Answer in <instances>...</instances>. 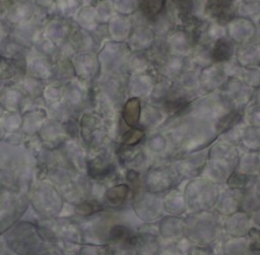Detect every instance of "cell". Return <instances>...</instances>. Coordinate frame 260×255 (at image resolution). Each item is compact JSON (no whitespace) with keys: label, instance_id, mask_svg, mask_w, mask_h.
Returning a JSON list of instances; mask_svg holds the SVG:
<instances>
[{"label":"cell","instance_id":"6","mask_svg":"<svg viewBox=\"0 0 260 255\" xmlns=\"http://www.w3.org/2000/svg\"><path fill=\"white\" fill-rule=\"evenodd\" d=\"M22 115L20 112H4L0 119V124L6 133L15 132L20 129Z\"/></svg>","mask_w":260,"mask_h":255},{"label":"cell","instance_id":"17","mask_svg":"<svg viewBox=\"0 0 260 255\" xmlns=\"http://www.w3.org/2000/svg\"><path fill=\"white\" fill-rule=\"evenodd\" d=\"M1 89H2V87H1V86H0V91H1Z\"/></svg>","mask_w":260,"mask_h":255},{"label":"cell","instance_id":"9","mask_svg":"<svg viewBox=\"0 0 260 255\" xmlns=\"http://www.w3.org/2000/svg\"><path fill=\"white\" fill-rule=\"evenodd\" d=\"M165 0H141L140 7L148 17L157 15L164 8Z\"/></svg>","mask_w":260,"mask_h":255},{"label":"cell","instance_id":"13","mask_svg":"<svg viewBox=\"0 0 260 255\" xmlns=\"http://www.w3.org/2000/svg\"><path fill=\"white\" fill-rule=\"evenodd\" d=\"M12 3L11 0H0V16H3L8 6Z\"/></svg>","mask_w":260,"mask_h":255},{"label":"cell","instance_id":"7","mask_svg":"<svg viewBox=\"0 0 260 255\" xmlns=\"http://www.w3.org/2000/svg\"><path fill=\"white\" fill-rule=\"evenodd\" d=\"M233 53V45L228 40H218L213 48L212 56L216 61L228 60Z\"/></svg>","mask_w":260,"mask_h":255},{"label":"cell","instance_id":"1","mask_svg":"<svg viewBox=\"0 0 260 255\" xmlns=\"http://www.w3.org/2000/svg\"><path fill=\"white\" fill-rule=\"evenodd\" d=\"M26 74V55L12 60L0 57V86L15 85Z\"/></svg>","mask_w":260,"mask_h":255},{"label":"cell","instance_id":"15","mask_svg":"<svg viewBox=\"0 0 260 255\" xmlns=\"http://www.w3.org/2000/svg\"><path fill=\"white\" fill-rule=\"evenodd\" d=\"M4 109H3V107H2V105H1V103H0V119H1V117L3 116V114H4Z\"/></svg>","mask_w":260,"mask_h":255},{"label":"cell","instance_id":"5","mask_svg":"<svg viewBox=\"0 0 260 255\" xmlns=\"http://www.w3.org/2000/svg\"><path fill=\"white\" fill-rule=\"evenodd\" d=\"M125 123L131 127L136 128L140 117V102L137 98H132L127 101L122 112Z\"/></svg>","mask_w":260,"mask_h":255},{"label":"cell","instance_id":"8","mask_svg":"<svg viewBox=\"0 0 260 255\" xmlns=\"http://www.w3.org/2000/svg\"><path fill=\"white\" fill-rule=\"evenodd\" d=\"M128 190H129V188L127 185H125V184L118 185V186H115L114 188L110 189L107 192L106 197L110 203L115 204V205L120 204L126 198V196L128 194Z\"/></svg>","mask_w":260,"mask_h":255},{"label":"cell","instance_id":"2","mask_svg":"<svg viewBox=\"0 0 260 255\" xmlns=\"http://www.w3.org/2000/svg\"><path fill=\"white\" fill-rule=\"evenodd\" d=\"M32 15L31 4L27 0L13 1L3 14V18L11 25L15 26L27 22Z\"/></svg>","mask_w":260,"mask_h":255},{"label":"cell","instance_id":"12","mask_svg":"<svg viewBox=\"0 0 260 255\" xmlns=\"http://www.w3.org/2000/svg\"><path fill=\"white\" fill-rule=\"evenodd\" d=\"M11 27L12 26L3 18V16H0V42L10 35Z\"/></svg>","mask_w":260,"mask_h":255},{"label":"cell","instance_id":"14","mask_svg":"<svg viewBox=\"0 0 260 255\" xmlns=\"http://www.w3.org/2000/svg\"><path fill=\"white\" fill-rule=\"evenodd\" d=\"M5 135H6V132H5V130L3 129L2 125L0 124V141L4 140V138H5Z\"/></svg>","mask_w":260,"mask_h":255},{"label":"cell","instance_id":"16","mask_svg":"<svg viewBox=\"0 0 260 255\" xmlns=\"http://www.w3.org/2000/svg\"><path fill=\"white\" fill-rule=\"evenodd\" d=\"M11 1H12V2H13V1H19V0H11Z\"/></svg>","mask_w":260,"mask_h":255},{"label":"cell","instance_id":"10","mask_svg":"<svg viewBox=\"0 0 260 255\" xmlns=\"http://www.w3.org/2000/svg\"><path fill=\"white\" fill-rule=\"evenodd\" d=\"M143 137H144V132L142 130L138 128H132L122 136V139L125 144L132 146L137 144Z\"/></svg>","mask_w":260,"mask_h":255},{"label":"cell","instance_id":"3","mask_svg":"<svg viewBox=\"0 0 260 255\" xmlns=\"http://www.w3.org/2000/svg\"><path fill=\"white\" fill-rule=\"evenodd\" d=\"M24 100V93L16 85L2 87L0 91V103L5 112H20Z\"/></svg>","mask_w":260,"mask_h":255},{"label":"cell","instance_id":"4","mask_svg":"<svg viewBox=\"0 0 260 255\" xmlns=\"http://www.w3.org/2000/svg\"><path fill=\"white\" fill-rule=\"evenodd\" d=\"M26 48L16 41L11 35L0 42V57L6 60H12L26 55Z\"/></svg>","mask_w":260,"mask_h":255},{"label":"cell","instance_id":"11","mask_svg":"<svg viewBox=\"0 0 260 255\" xmlns=\"http://www.w3.org/2000/svg\"><path fill=\"white\" fill-rule=\"evenodd\" d=\"M232 0H209L208 4L211 6L212 12L218 14V18H221L223 15L229 12V7Z\"/></svg>","mask_w":260,"mask_h":255}]
</instances>
